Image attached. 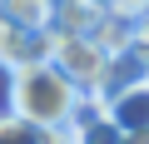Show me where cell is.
Masks as SVG:
<instances>
[{
	"mask_svg": "<svg viewBox=\"0 0 149 144\" xmlns=\"http://www.w3.org/2000/svg\"><path fill=\"white\" fill-rule=\"evenodd\" d=\"M65 129H40L20 114H0V144H65Z\"/></svg>",
	"mask_w": 149,
	"mask_h": 144,
	"instance_id": "52a82bcc",
	"label": "cell"
},
{
	"mask_svg": "<svg viewBox=\"0 0 149 144\" xmlns=\"http://www.w3.org/2000/svg\"><path fill=\"white\" fill-rule=\"evenodd\" d=\"M109 10L100 0H55V35H100Z\"/></svg>",
	"mask_w": 149,
	"mask_h": 144,
	"instance_id": "5b68a950",
	"label": "cell"
},
{
	"mask_svg": "<svg viewBox=\"0 0 149 144\" xmlns=\"http://www.w3.org/2000/svg\"><path fill=\"white\" fill-rule=\"evenodd\" d=\"M85 90L65 80L60 70L45 60V65H25V70H10V90H5V104L10 114L40 124V129H65L74 119V109H80Z\"/></svg>",
	"mask_w": 149,
	"mask_h": 144,
	"instance_id": "6da1fadb",
	"label": "cell"
},
{
	"mask_svg": "<svg viewBox=\"0 0 149 144\" xmlns=\"http://www.w3.org/2000/svg\"><path fill=\"white\" fill-rule=\"evenodd\" d=\"M109 119L129 134V129H149V80H139V85H129V90H119L109 104Z\"/></svg>",
	"mask_w": 149,
	"mask_h": 144,
	"instance_id": "8992f818",
	"label": "cell"
},
{
	"mask_svg": "<svg viewBox=\"0 0 149 144\" xmlns=\"http://www.w3.org/2000/svg\"><path fill=\"white\" fill-rule=\"evenodd\" d=\"M50 45H55V30H30V25H15L10 15H0V70L5 75L25 65H45Z\"/></svg>",
	"mask_w": 149,
	"mask_h": 144,
	"instance_id": "3957f363",
	"label": "cell"
},
{
	"mask_svg": "<svg viewBox=\"0 0 149 144\" xmlns=\"http://www.w3.org/2000/svg\"><path fill=\"white\" fill-rule=\"evenodd\" d=\"M50 65L60 70L65 80H74L85 95L104 80V65H109V50L95 40V35H55L50 45Z\"/></svg>",
	"mask_w": 149,
	"mask_h": 144,
	"instance_id": "7a4b0ae2",
	"label": "cell"
},
{
	"mask_svg": "<svg viewBox=\"0 0 149 144\" xmlns=\"http://www.w3.org/2000/svg\"><path fill=\"white\" fill-rule=\"evenodd\" d=\"M0 15H10L15 25H30V30H50L55 0H0Z\"/></svg>",
	"mask_w": 149,
	"mask_h": 144,
	"instance_id": "ba28073f",
	"label": "cell"
},
{
	"mask_svg": "<svg viewBox=\"0 0 149 144\" xmlns=\"http://www.w3.org/2000/svg\"><path fill=\"white\" fill-rule=\"evenodd\" d=\"M139 80H149V55H144V50L129 40L124 50H114V55H109V65H104V80H100L90 95H95L100 104H109L119 90H129V85H139Z\"/></svg>",
	"mask_w": 149,
	"mask_h": 144,
	"instance_id": "277c9868",
	"label": "cell"
},
{
	"mask_svg": "<svg viewBox=\"0 0 149 144\" xmlns=\"http://www.w3.org/2000/svg\"><path fill=\"white\" fill-rule=\"evenodd\" d=\"M124 144H149V129H129V134H124Z\"/></svg>",
	"mask_w": 149,
	"mask_h": 144,
	"instance_id": "9c48e42d",
	"label": "cell"
},
{
	"mask_svg": "<svg viewBox=\"0 0 149 144\" xmlns=\"http://www.w3.org/2000/svg\"><path fill=\"white\" fill-rule=\"evenodd\" d=\"M65 144H80V139H65Z\"/></svg>",
	"mask_w": 149,
	"mask_h": 144,
	"instance_id": "30bf717a",
	"label": "cell"
}]
</instances>
